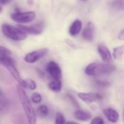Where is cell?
<instances>
[{
  "label": "cell",
  "mask_w": 124,
  "mask_h": 124,
  "mask_svg": "<svg viewBox=\"0 0 124 124\" xmlns=\"http://www.w3.org/2000/svg\"><path fill=\"white\" fill-rule=\"evenodd\" d=\"M17 93L19 96V99L21 103V105L24 110L25 116L27 118L28 124H36V113L34 111V109L25 92L23 89V87H22L20 85H18L17 86Z\"/></svg>",
  "instance_id": "6da1fadb"
},
{
  "label": "cell",
  "mask_w": 124,
  "mask_h": 124,
  "mask_svg": "<svg viewBox=\"0 0 124 124\" xmlns=\"http://www.w3.org/2000/svg\"><path fill=\"white\" fill-rule=\"evenodd\" d=\"M116 67L109 63L92 62L87 65L85 68V73L90 76H98L102 75H108L113 73Z\"/></svg>",
  "instance_id": "7a4b0ae2"
},
{
  "label": "cell",
  "mask_w": 124,
  "mask_h": 124,
  "mask_svg": "<svg viewBox=\"0 0 124 124\" xmlns=\"http://www.w3.org/2000/svg\"><path fill=\"white\" fill-rule=\"evenodd\" d=\"M1 31L6 37L13 41H23L27 37V33L17 26H14L7 23L2 24Z\"/></svg>",
  "instance_id": "3957f363"
},
{
  "label": "cell",
  "mask_w": 124,
  "mask_h": 124,
  "mask_svg": "<svg viewBox=\"0 0 124 124\" xmlns=\"http://www.w3.org/2000/svg\"><path fill=\"white\" fill-rule=\"evenodd\" d=\"M0 64L3 65L7 69V70L12 76V77L19 83V84L22 87L25 88V81L21 78L20 74L15 66L14 60L12 58H10L9 56L0 57Z\"/></svg>",
  "instance_id": "277c9868"
},
{
  "label": "cell",
  "mask_w": 124,
  "mask_h": 124,
  "mask_svg": "<svg viewBox=\"0 0 124 124\" xmlns=\"http://www.w3.org/2000/svg\"><path fill=\"white\" fill-rule=\"evenodd\" d=\"M11 18L16 23H28L32 22L36 17V13L33 11L29 12H15L11 14Z\"/></svg>",
  "instance_id": "5b68a950"
},
{
  "label": "cell",
  "mask_w": 124,
  "mask_h": 124,
  "mask_svg": "<svg viewBox=\"0 0 124 124\" xmlns=\"http://www.w3.org/2000/svg\"><path fill=\"white\" fill-rule=\"evenodd\" d=\"M49 52V49L47 48H42L39 49L38 50H35L33 52H31L30 53H28L25 57L24 60L26 62L28 63H34L37 61H39L40 59L46 56Z\"/></svg>",
  "instance_id": "8992f818"
},
{
  "label": "cell",
  "mask_w": 124,
  "mask_h": 124,
  "mask_svg": "<svg viewBox=\"0 0 124 124\" xmlns=\"http://www.w3.org/2000/svg\"><path fill=\"white\" fill-rule=\"evenodd\" d=\"M19 28L23 31L25 33L31 35H39L44 32V23H39L31 25H17Z\"/></svg>",
  "instance_id": "52a82bcc"
},
{
  "label": "cell",
  "mask_w": 124,
  "mask_h": 124,
  "mask_svg": "<svg viewBox=\"0 0 124 124\" xmlns=\"http://www.w3.org/2000/svg\"><path fill=\"white\" fill-rule=\"evenodd\" d=\"M46 70L47 73L53 78L56 80H60L62 78V70L59 65L54 62L50 61L47 63L46 67Z\"/></svg>",
  "instance_id": "ba28073f"
},
{
  "label": "cell",
  "mask_w": 124,
  "mask_h": 124,
  "mask_svg": "<svg viewBox=\"0 0 124 124\" xmlns=\"http://www.w3.org/2000/svg\"><path fill=\"white\" fill-rule=\"evenodd\" d=\"M78 97L80 100L87 104L93 103L103 99L102 94L94 92H79L78 93Z\"/></svg>",
  "instance_id": "9c48e42d"
},
{
  "label": "cell",
  "mask_w": 124,
  "mask_h": 124,
  "mask_svg": "<svg viewBox=\"0 0 124 124\" xmlns=\"http://www.w3.org/2000/svg\"><path fill=\"white\" fill-rule=\"evenodd\" d=\"M97 51L103 61H105L106 62H109L111 61L112 55H111L110 50L108 49V47L106 46H105L104 44H99L97 46Z\"/></svg>",
  "instance_id": "30bf717a"
},
{
  "label": "cell",
  "mask_w": 124,
  "mask_h": 124,
  "mask_svg": "<svg viewBox=\"0 0 124 124\" xmlns=\"http://www.w3.org/2000/svg\"><path fill=\"white\" fill-rule=\"evenodd\" d=\"M103 113L107 118V119L113 124H116L119 120V114L118 113L111 108H108L103 110Z\"/></svg>",
  "instance_id": "8fae6325"
},
{
  "label": "cell",
  "mask_w": 124,
  "mask_h": 124,
  "mask_svg": "<svg viewBox=\"0 0 124 124\" xmlns=\"http://www.w3.org/2000/svg\"><path fill=\"white\" fill-rule=\"evenodd\" d=\"M94 28L95 27L93 23L92 22L88 23L83 31V38L88 41H92L94 38Z\"/></svg>",
  "instance_id": "7c38bea8"
},
{
  "label": "cell",
  "mask_w": 124,
  "mask_h": 124,
  "mask_svg": "<svg viewBox=\"0 0 124 124\" xmlns=\"http://www.w3.org/2000/svg\"><path fill=\"white\" fill-rule=\"evenodd\" d=\"M74 117L76 118V119L81 121H88L92 118V116L89 113L82 110H76L74 113Z\"/></svg>",
  "instance_id": "4fadbf2b"
},
{
  "label": "cell",
  "mask_w": 124,
  "mask_h": 124,
  "mask_svg": "<svg viewBox=\"0 0 124 124\" xmlns=\"http://www.w3.org/2000/svg\"><path fill=\"white\" fill-rule=\"evenodd\" d=\"M81 28H82L81 21L79 20H76L70 25V29H69V33H70V34L71 36H75L78 35L80 33L81 30Z\"/></svg>",
  "instance_id": "5bb4252c"
},
{
  "label": "cell",
  "mask_w": 124,
  "mask_h": 124,
  "mask_svg": "<svg viewBox=\"0 0 124 124\" xmlns=\"http://www.w3.org/2000/svg\"><path fill=\"white\" fill-rule=\"evenodd\" d=\"M48 87L50 90L55 92H59L62 89V82L60 80H56L53 79L52 81H50L48 84Z\"/></svg>",
  "instance_id": "9a60e30c"
},
{
  "label": "cell",
  "mask_w": 124,
  "mask_h": 124,
  "mask_svg": "<svg viewBox=\"0 0 124 124\" xmlns=\"http://www.w3.org/2000/svg\"><path fill=\"white\" fill-rule=\"evenodd\" d=\"M37 113H38L39 117H41L42 118H46L49 115L48 107L46 105H41L39 106L37 108Z\"/></svg>",
  "instance_id": "2e32d148"
},
{
  "label": "cell",
  "mask_w": 124,
  "mask_h": 124,
  "mask_svg": "<svg viewBox=\"0 0 124 124\" xmlns=\"http://www.w3.org/2000/svg\"><path fill=\"white\" fill-rule=\"evenodd\" d=\"M124 54V45H122V46H118V47L114 48L113 55V57H114L116 60H119V59H121V58L123 57Z\"/></svg>",
  "instance_id": "e0dca14e"
},
{
  "label": "cell",
  "mask_w": 124,
  "mask_h": 124,
  "mask_svg": "<svg viewBox=\"0 0 124 124\" xmlns=\"http://www.w3.org/2000/svg\"><path fill=\"white\" fill-rule=\"evenodd\" d=\"M25 81V88L29 89L30 90H34L36 89V82L31 78H27L24 80Z\"/></svg>",
  "instance_id": "ac0fdd59"
},
{
  "label": "cell",
  "mask_w": 124,
  "mask_h": 124,
  "mask_svg": "<svg viewBox=\"0 0 124 124\" xmlns=\"http://www.w3.org/2000/svg\"><path fill=\"white\" fill-rule=\"evenodd\" d=\"M94 84L100 88H108L110 86V83L109 81L103 79H96L94 81Z\"/></svg>",
  "instance_id": "d6986e66"
},
{
  "label": "cell",
  "mask_w": 124,
  "mask_h": 124,
  "mask_svg": "<svg viewBox=\"0 0 124 124\" xmlns=\"http://www.w3.org/2000/svg\"><path fill=\"white\" fill-rule=\"evenodd\" d=\"M112 7L115 9L121 10L124 9V0H115L112 3Z\"/></svg>",
  "instance_id": "ffe728a7"
},
{
  "label": "cell",
  "mask_w": 124,
  "mask_h": 124,
  "mask_svg": "<svg viewBox=\"0 0 124 124\" xmlns=\"http://www.w3.org/2000/svg\"><path fill=\"white\" fill-rule=\"evenodd\" d=\"M55 124H65V119L63 116V115L60 113H57L55 116Z\"/></svg>",
  "instance_id": "44dd1931"
},
{
  "label": "cell",
  "mask_w": 124,
  "mask_h": 124,
  "mask_svg": "<svg viewBox=\"0 0 124 124\" xmlns=\"http://www.w3.org/2000/svg\"><path fill=\"white\" fill-rule=\"evenodd\" d=\"M31 100L33 103H36V104H39L41 102L42 100V97H41V95L39 94V93H37V92H34L33 94H32L31 95Z\"/></svg>",
  "instance_id": "7402d4cb"
},
{
  "label": "cell",
  "mask_w": 124,
  "mask_h": 124,
  "mask_svg": "<svg viewBox=\"0 0 124 124\" xmlns=\"http://www.w3.org/2000/svg\"><path fill=\"white\" fill-rule=\"evenodd\" d=\"M11 54V52L4 46H0V57L9 56Z\"/></svg>",
  "instance_id": "603a6c76"
},
{
  "label": "cell",
  "mask_w": 124,
  "mask_h": 124,
  "mask_svg": "<svg viewBox=\"0 0 124 124\" xmlns=\"http://www.w3.org/2000/svg\"><path fill=\"white\" fill-rule=\"evenodd\" d=\"M67 97H68V99L70 101L71 104H72L75 108H80L79 104L78 103V102L76 100V99H75L73 96H71V95H70V94H67Z\"/></svg>",
  "instance_id": "cb8c5ba5"
},
{
  "label": "cell",
  "mask_w": 124,
  "mask_h": 124,
  "mask_svg": "<svg viewBox=\"0 0 124 124\" xmlns=\"http://www.w3.org/2000/svg\"><path fill=\"white\" fill-rule=\"evenodd\" d=\"M90 124H105V122L101 117L97 116V117H95L94 118H93Z\"/></svg>",
  "instance_id": "d4e9b609"
},
{
  "label": "cell",
  "mask_w": 124,
  "mask_h": 124,
  "mask_svg": "<svg viewBox=\"0 0 124 124\" xmlns=\"http://www.w3.org/2000/svg\"><path fill=\"white\" fill-rule=\"evenodd\" d=\"M118 39L119 40H122V41L124 40V28L119 33V34L118 36Z\"/></svg>",
  "instance_id": "484cf974"
},
{
  "label": "cell",
  "mask_w": 124,
  "mask_h": 124,
  "mask_svg": "<svg viewBox=\"0 0 124 124\" xmlns=\"http://www.w3.org/2000/svg\"><path fill=\"white\" fill-rule=\"evenodd\" d=\"M11 1H12V0H0V4H4V5H5V4H9V3L11 2Z\"/></svg>",
  "instance_id": "4316f807"
},
{
  "label": "cell",
  "mask_w": 124,
  "mask_h": 124,
  "mask_svg": "<svg viewBox=\"0 0 124 124\" xmlns=\"http://www.w3.org/2000/svg\"><path fill=\"white\" fill-rule=\"evenodd\" d=\"M65 124H78V123H76V122H74V121H68V122H66Z\"/></svg>",
  "instance_id": "83f0119b"
},
{
  "label": "cell",
  "mask_w": 124,
  "mask_h": 124,
  "mask_svg": "<svg viewBox=\"0 0 124 124\" xmlns=\"http://www.w3.org/2000/svg\"><path fill=\"white\" fill-rule=\"evenodd\" d=\"M1 12H2V7H1L0 6V13H1Z\"/></svg>",
  "instance_id": "f1b7e54d"
},
{
  "label": "cell",
  "mask_w": 124,
  "mask_h": 124,
  "mask_svg": "<svg viewBox=\"0 0 124 124\" xmlns=\"http://www.w3.org/2000/svg\"><path fill=\"white\" fill-rule=\"evenodd\" d=\"M80 1H88V0H80Z\"/></svg>",
  "instance_id": "f546056e"
},
{
  "label": "cell",
  "mask_w": 124,
  "mask_h": 124,
  "mask_svg": "<svg viewBox=\"0 0 124 124\" xmlns=\"http://www.w3.org/2000/svg\"></svg>",
  "instance_id": "4dcf8cb0"
}]
</instances>
